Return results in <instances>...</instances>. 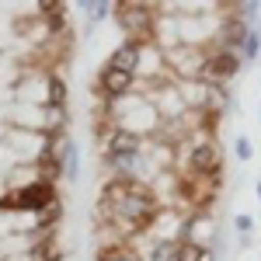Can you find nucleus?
<instances>
[{
	"label": "nucleus",
	"mask_w": 261,
	"mask_h": 261,
	"mask_svg": "<svg viewBox=\"0 0 261 261\" xmlns=\"http://www.w3.org/2000/svg\"><path fill=\"white\" fill-rule=\"evenodd\" d=\"M247 35H251V32H244V21H226V28H223V39L230 42V45L247 42Z\"/></svg>",
	"instance_id": "1a4fd4ad"
},
{
	"label": "nucleus",
	"mask_w": 261,
	"mask_h": 261,
	"mask_svg": "<svg viewBox=\"0 0 261 261\" xmlns=\"http://www.w3.org/2000/svg\"><path fill=\"white\" fill-rule=\"evenodd\" d=\"M136 63H140V45H136L133 39L125 42V45H119V49H115V56H112V66H119V70H129V73L136 70Z\"/></svg>",
	"instance_id": "39448f33"
},
{
	"label": "nucleus",
	"mask_w": 261,
	"mask_h": 261,
	"mask_svg": "<svg viewBox=\"0 0 261 261\" xmlns=\"http://www.w3.org/2000/svg\"><path fill=\"white\" fill-rule=\"evenodd\" d=\"M237 230H244V233H247V230H251V220H247V216H237Z\"/></svg>",
	"instance_id": "a211bd4d"
},
{
	"label": "nucleus",
	"mask_w": 261,
	"mask_h": 261,
	"mask_svg": "<svg viewBox=\"0 0 261 261\" xmlns=\"http://www.w3.org/2000/svg\"><path fill=\"white\" fill-rule=\"evenodd\" d=\"M122 11H125V28H129V32H133V28H136V32H140L143 24H146V7H140V4H136V7H129V4H125V7H122Z\"/></svg>",
	"instance_id": "6e6552de"
},
{
	"label": "nucleus",
	"mask_w": 261,
	"mask_h": 261,
	"mask_svg": "<svg viewBox=\"0 0 261 261\" xmlns=\"http://www.w3.org/2000/svg\"><path fill=\"white\" fill-rule=\"evenodd\" d=\"M84 11H91V21H98L105 18V11H108V4H81Z\"/></svg>",
	"instance_id": "2eb2a0df"
},
{
	"label": "nucleus",
	"mask_w": 261,
	"mask_h": 261,
	"mask_svg": "<svg viewBox=\"0 0 261 261\" xmlns=\"http://www.w3.org/2000/svg\"><path fill=\"white\" fill-rule=\"evenodd\" d=\"M254 53H258V35H247V42H244V56L254 60Z\"/></svg>",
	"instance_id": "dca6fc26"
},
{
	"label": "nucleus",
	"mask_w": 261,
	"mask_h": 261,
	"mask_svg": "<svg viewBox=\"0 0 261 261\" xmlns=\"http://www.w3.org/2000/svg\"><path fill=\"white\" fill-rule=\"evenodd\" d=\"M98 261H140L129 247H108V251H101Z\"/></svg>",
	"instance_id": "f8f14e48"
},
{
	"label": "nucleus",
	"mask_w": 261,
	"mask_h": 261,
	"mask_svg": "<svg viewBox=\"0 0 261 261\" xmlns=\"http://www.w3.org/2000/svg\"><path fill=\"white\" fill-rule=\"evenodd\" d=\"M140 150V140H136V133H129V129H112V136H108V153L115 157V161H125V157H133Z\"/></svg>",
	"instance_id": "20e7f679"
},
{
	"label": "nucleus",
	"mask_w": 261,
	"mask_h": 261,
	"mask_svg": "<svg viewBox=\"0 0 261 261\" xmlns=\"http://www.w3.org/2000/svg\"><path fill=\"white\" fill-rule=\"evenodd\" d=\"M174 261H205V251H202L199 244L185 241V244H178V254H174Z\"/></svg>",
	"instance_id": "9d476101"
},
{
	"label": "nucleus",
	"mask_w": 261,
	"mask_h": 261,
	"mask_svg": "<svg viewBox=\"0 0 261 261\" xmlns=\"http://www.w3.org/2000/svg\"><path fill=\"white\" fill-rule=\"evenodd\" d=\"M77 171H81V153H77V146H66V167H63V174L77 178Z\"/></svg>",
	"instance_id": "4468645a"
},
{
	"label": "nucleus",
	"mask_w": 261,
	"mask_h": 261,
	"mask_svg": "<svg viewBox=\"0 0 261 261\" xmlns=\"http://www.w3.org/2000/svg\"><path fill=\"white\" fill-rule=\"evenodd\" d=\"M49 101H53L56 108L66 101V84H63V77H56V73L49 77Z\"/></svg>",
	"instance_id": "9b49d317"
},
{
	"label": "nucleus",
	"mask_w": 261,
	"mask_h": 261,
	"mask_svg": "<svg viewBox=\"0 0 261 261\" xmlns=\"http://www.w3.org/2000/svg\"><path fill=\"white\" fill-rule=\"evenodd\" d=\"M209 77H216V81H226V77H233V70H237V56H230V53H223L216 60H209Z\"/></svg>",
	"instance_id": "423d86ee"
},
{
	"label": "nucleus",
	"mask_w": 261,
	"mask_h": 261,
	"mask_svg": "<svg viewBox=\"0 0 261 261\" xmlns=\"http://www.w3.org/2000/svg\"><path fill=\"white\" fill-rule=\"evenodd\" d=\"M49 205H53V185L49 181H35L14 195L0 199V209H21V213H45Z\"/></svg>",
	"instance_id": "f03ea898"
},
{
	"label": "nucleus",
	"mask_w": 261,
	"mask_h": 261,
	"mask_svg": "<svg viewBox=\"0 0 261 261\" xmlns=\"http://www.w3.org/2000/svg\"><path fill=\"white\" fill-rule=\"evenodd\" d=\"M174 254H178V247L171 241H164V244H157L153 251H150V261H174Z\"/></svg>",
	"instance_id": "ddd939ff"
},
{
	"label": "nucleus",
	"mask_w": 261,
	"mask_h": 261,
	"mask_svg": "<svg viewBox=\"0 0 261 261\" xmlns=\"http://www.w3.org/2000/svg\"><path fill=\"white\" fill-rule=\"evenodd\" d=\"M258 199H261V185H258Z\"/></svg>",
	"instance_id": "6ab92c4d"
},
{
	"label": "nucleus",
	"mask_w": 261,
	"mask_h": 261,
	"mask_svg": "<svg viewBox=\"0 0 261 261\" xmlns=\"http://www.w3.org/2000/svg\"><path fill=\"white\" fill-rule=\"evenodd\" d=\"M101 87H105V94H112V98H122L129 87H133V73L129 70H119V66H105L101 70Z\"/></svg>",
	"instance_id": "7ed1b4c3"
},
{
	"label": "nucleus",
	"mask_w": 261,
	"mask_h": 261,
	"mask_svg": "<svg viewBox=\"0 0 261 261\" xmlns=\"http://www.w3.org/2000/svg\"><path fill=\"white\" fill-rule=\"evenodd\" d=\"M192 167L202 171V174H209V171H216V167H220V153H216L213 146H199V150L192 153Z\"/></svg>",
	"instance_id": "0eeeda50"
},
{
	"label": "nucleus",
	"mask_w": 261,
	"mask_h": 261,
	"mask_svg": "<svg viewBox=\"0 0 261 261\" xmlns=\"http://www.w3.org/2000/svg\"><path fill=\"white\" fill-rule=\"evenodd\" d=\"M233 146H237V157H241V161H247V157H251V140H244V136H241Z\"/></svg>",
	"instance_id": "f3484780"
},
{
	"label": "nucleus",
	"mask_w": 261,
	"mask_h": 261,
	"mask_svg": "<svg viewBox=\"0 0 261 261\" xmlns=\"http://www.w3.org/2000/svg\"><path fill=\"white\" fill-rule=\"evenodd\" d=\"M101 202H108L112 205V213L119 216L122 230H143L146 223L157 216V202L150 199V192L140 188V185H129V181H115V185H108L105 188V195Z\"/></svg>",
	"instance_id": "f257e3e1"
}]
</instances>
